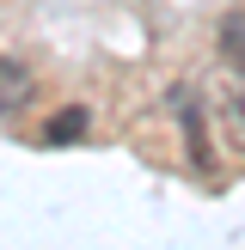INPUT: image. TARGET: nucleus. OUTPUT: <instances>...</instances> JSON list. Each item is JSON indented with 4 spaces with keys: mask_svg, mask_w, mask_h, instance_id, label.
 <instances>
[{
    "mask_svg": "<svg viewBox=\"0 0 245 250\" xmlns=\"http://www.w3.org/2000/svg\"><path fill=\"white\" fill-rule=\"evenodd\" d=\"M172 116L184 122V146H190V165L208 171L215 159H208V134H202V116H196V98L190 92H172Z\"/></svg>",
    "mask_w": 245,
    "mask_h": 250,
    "instance_id": "obj_1",
    "label": "nucleus"
},
{
    "mask_svg": "<svg viewBox=\"0 0 245 250\" xmlns=\"http://www.w3.org/2000/svg\"><path fill=\"white\" fill-rule=\"evenodd\" d=\"M31 92H37L31 67H24V61H12V55H0V116H6V110H19Z\"/></svg>",
    "mask_w": 245,
    "mask_h": 250,
    "instance_id": "obj_2",
    "label": "nucleus"
},
{
    "mask_svg": "<svg viewBox=\"0 0 245 250\" xmlns=\"http://www.w3.org/2000/svg\"><path fill=\"white\" fill-rule=\"evenodd\" d=\"M80 134H86V110L68 104V110H55V116H49L43 141H49V146H68V141H80Z\"/></svg>",
    "mask_w": 245,
    "mask_h": 250,
    "instance_id": "obj_3",
    "label": "nucleus"
},
{
    "mask_svg": "<svg viewBox=\"0 0 245 250\" xmlns=\"http://www.w3.org/2000/svg\"><path fill=\"white\" fill-rule=\"evenodd\" d=\"M220 122H227L233 146H245V85H227L220 92Z\"/></svg>",
    "mask_w": 245,
    "mask_h": 250,
    "instance_id": "obj_4",
    "label": "nucleus"
},
{
    "mask_svg": "<svg viewBox=\"0 0 245 250\" xmlns=\"http://www.w3.org/2000/svg\"><path fill=\"white\" fill-rule=\"evenodd\" d=\"M220 49H227V61L245 73V19H227V24H220Z\"/></svg>",
    "mask_w": 245,
    "mask_h": 250,
    "instance_id": "obj_5",
    "label": "nucleus"
}]
</instances>
